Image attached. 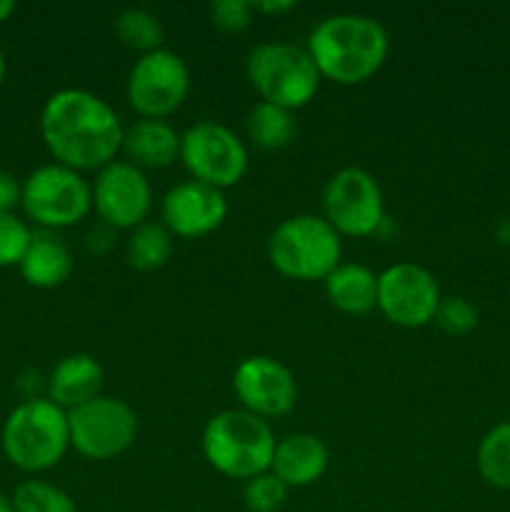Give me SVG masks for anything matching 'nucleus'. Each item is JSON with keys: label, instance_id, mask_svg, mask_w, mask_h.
<instances>
[{"label": "nucleus", "instance_id": "4468645a", "mask_svg": "<svg viewBox=\"0 0 510 512\" xmlns=\"http://www.w3.org/2000/svg\"><path fill=\"white\" fill-rule=\"evenodd\" d=\"M240 408L263 420L283 418L298 403V380L293 370L270 355H250L233 373Z\"/></svg>", "mask_w": 510, "mask_h": 512}, {"label": "nucleus", "instance_id": "39448f33", "mask_svg": "<svg viewBox=\"0 0 510 512\" xmlns=\"http://www.w3.org/2000/svg\"><path fill=\"white\" fill-rule=\"evenodd\" d=\"M268 260L290 280H325L343 263V238L323 215H293L270 235Z\"/></svg>", "mask_w": 510, "mask_h": 512}, {"label": "nucleus", "instance_id": "72a5a7b5", "mask_svg": "<svg viewBox=\"0 0 510 512\" xmlns=\"http://www.w3.org/2000/svg\"><path fill=\"white\" fill-rule=\"evenodd\" d=\"M5 70H8V63H5V53H3V48H0V85H3V80H5Z\"/></svg>", "mask_w": 510, "mask_h": 512}, {"label": "nucleus", "instance_id": "7ed1b4c3", "mask_svg": "<svg viewBox=\"0 0 510 512\" xmlns=\"http://www.w3.org/2000/svg\"><path fill=\"white\" fill-rule=\"evenodd\" d=\"M273 428L268 420L248 410H223L203 428V455L210 468L233 480H245L268 473L275 453Z\"/></svg>", "mask_w": 510, "mask_h": 512}, {"label": "nucleus", "instance_id": "c85d7f7f", "mask_svg": "<svg viewBox=\"0 0 510 512\" xmlns=\"http://www.w3.org/2000/svg\"><path fill=\"white\" fill-rule=\"evenodd\" d=\"M255 8L250 0H215L210 5V20L225 33H240L253 23Z\"/></svg>", "mask_w": 510, "mask_h": 512}, {"label": "nucleus", "instance_id": "5701e85b", "mask_svg": "<svg viewBox=\"0 0 510 512\" xmlns=\"http://www.w3.org/2000/svg\"><path fill=\"white\" fill-rule=\"evenodd\" d=\"M475 465L490 488L510 490V420L483 435L475 450Z\"/></svg>", "mask_w": 510, "mask_h": 512}, {"label": "nucleus", "instance_id": "9d476101", "mask_svg": "<svg viewBox=\"0 0 510 512\" xmlns=\"http://www.w3.org/2000/svg\"><path fill=\"white\" fill-rule=\"evenodd\" d=\"M190 93V70L178 53L153 50L135 60L125 83L128 103L140 118L165 120L185 103Z\"/></svg>", "mask_w": 510, "mask_h": 512}, {"label": "nucleus", "instance_id": "cd10ccee", "mask_svg": "<svg viewBox=\"0 0 510 512\" xmlns=\"http://www.w3.org/2000/svg\"><path fill=\"white\" fill-rule=\"evenodd\" d=\"M435 325L448 335H468L478 328V310L465 298H443L435 313Z\"/></svg>", "mask_w": 510, "mask_h": 512}, {"label": "nucleus", "instance_id": "f8f14e48", "mask_svg": "<svg viewBox=\"0 0 510 512\" xmlns=\"http://www.w3.org/2000/svg\"><path fill=\"white\" fill-rule=\"evenodd\" d=\"M443 300L440 285L418 263H395L378 273V310L400 328H423L433 323Z\"/></svg>", "mask_w": 510, "mask_h": 512}, {"label": "nucleus", "instance_id": "f3484780", "mask_svg": "<svg viewBox=\"0 0 510 512\" xmlns=\"http://www.w3.org/2000/svg\"><path fill=\"white\" fill-rule=\"evenodd\" d=\"M328 445L310 433H295L278 440L270 463V473L288 488H308L318 483L328 470Z\"/></svg>", "mask_w": 510, "mask_h": 512}, {"label": "nucleus", "instance_id": "473e14b6", "mask_svg": "<svg viewBox=\"0 0 510 512\" xmlns=\"http://www.w3.org/2000/svg\"><path fill=\"white\" fill-rule=\"evenodd\" d=\"M0 512H15L13 495H5L3 490H0Z\"/></svg>", "mask_w": 510, "mask_h": 512}, {"label": "nucleus", "instance_id": "f03ea898", "mask_svg": "<svg viewBox=\"0 0 510 512\" xmlns=\"http://www.w3.org/2000/svg\"><path fill=\"white\" fill-rule=\"evenodd\" d=\"M305 50L320 78L338 85H360L383 68L390 50L383 23L363 13H335L320 20Z\"/></svg>", "mask_w": 510, "mask_h": 512}, {"label": "nucleus", "instance_id": "ddd939ff", "mask_svg": "<svg viewBox=\"0 0 510 512\" xmlns=\"http://www.w3.org/2000/svg\"><path fill=\"white\" fill-rule=\"evenodd\" d=\"M93 185V210L100 223L113 230H135L148 220L153 208V188L138 165L113 160L98 170Z\"/></svg>", "mask_w": 510, "mask_h": 512}, {"label": "nucleus", "instance_id": "20e7f679", "mask_svg": "<svg viewBox=\"0 0 510 512\" xmlns=\"http://www.w3.org/2000/svg\"><path fill=\"white\" fill-rule=\"evenodd\" d=\"M0 445L18 470L30 475L45 473L70 450L68 413L48 398H28L5 418Z\"/></svg>", "mask_w": 510, "mask_h": 512}, {"label": "nucleus", "instance_id": "2f4dec72", "mask_svg": "<svg viewBox=\"0 0 510 512\" xmlns=\"http://www.w3.org/2000/svg\"><path fill=\"white\" fill-rule=\"evenodd\" d=\"M18 10V5H15V0H0V25L5 23V20H10V15Z\"/></svg>", "mask_w": 510, "mask_h": 512}, {"label": "nucleus", "instance_id": "6e6552de", "mask_svg": "<svg viewBox=\"0 0 510 512\" xmlns=\"http://www.w3.org/2000/svg\"><path fill=\"white\" fill-rule=\"evenodd\" d=\"M70 448L85 460L105 463L123 455L138 438V415L125 400L98 395L68 413Z\"/></svg>", "mask_w": 510, "mask_h": 512}, {"label": "nucleus", "instance_id": "1a4fd4ad", "mask_svg": "<svg viewBox=\"0 0 510 512\" xmlns=\"http://www.w3.org/2000/svg\"><path fill=\"white\" fill-rule=\"evenodd\" d=\"M180 160L190 178L210 188L228 190L248 173V148L223 123L200 120L180 138Z\"/></svg>", "mask_w": 510, "mask_h": 512}, {"label": "nucleus", "instance_id": "dca6fc26", "mask_svg": "<svg viewBox=\"0 0 510 512\" xmlns=\"http://www.w3.org/2000/svg\"><path fill=\"white\" fill-rule=\"evenodd\" d=\"M103 378V365L93 355H65L50 370L48 383H45V390H48L45 398L58 405V408H63L65 413H70V410L80 408V405L90 403L93 398L103 395L100 393Z\"/></svg>", "mask_w": 510, "mask_h": 512}, {"label": "nucleus", "instance_id": "6ab92c4d", "mask_svg": "<svg viewBox=\"0 0 510 512\" xmlns=\"http://www.w3.org/2000/svg\"><path fill=\"white\" fill-rule=\"evenodd\" d=\"M18 270L25 283L33 288L53 290L60 288L73 273V255L58 233L33 230V238H30Z\"/></svg>", "mask_w": 510, "mask_h": 512}, {"label": "nucleus", "instance_id": "c756f323", "mask_svg": "<svg viewBox=\"0 0 510 512\" xmlns=\"http://www.w3.org/2000/svg\"><path fill=\"white\" fill-rule=\"evenodd\" d=\"M23 200V180L15 178L10 170L0 168V213H15Z\"/></svg>", "mask_w": 510, "mask_h": 512}, {"label": "nucleus", "instance_id": "bb28decb", "mask_svg": "<svg viewBox=\"0 0 510 512\" xmlns=\"http://www.w3.org/2000/svg\"><path fill=\"white\" fill-rule=\"evenodd\" d=\"M33 230L15 213H0V268H18Z\"/></svg>", "mask_w": 510, "mask_h": 512}, {"label": "nucleus", "instance_id": "0eeeda50", "mask_svg": "<svg viewBox=\"0 0 510 512\" xmlns=\"http://www.w3.org/2000/svg\"><path fill=\"white\" fill-rule=\"evenodd\" d=\"M20 208L38 230L58 233L78 225L93 210V185L83 173L60 163L40 165L23 180Z\"/></svg>", "mask_w": 510, "mask_h": 512}, {"label": "nucleus", "instance_id": "423d86ee", "mask_svg": "<svg viewBox=\"0 0 510 512\" xmlns=\"http://www.w3.org/2000/svg\"><path fill=\"white\" fill-rule=\"evenodd\" d=\"M245 75L263 103L293 113L305 108L323 83L308 50L283 40L255 45L245 58Z\"/></svg>", "mask_w": 510, "mask_h": 512}, {"label": "nucleus", "instance_id": "2eb2a0df", "mask_svg": "<svg viewBox=\"0 0 510 512\" xmlns=\"http://www.w3.org/2000/svg\"><path fill=\"white\" fill-rule=\"evenodd\" d=\"M228 218L225 193L198 180H183L173 185L160 200V223L173 238L198 240L215 233Z\"/></svg>", "mask_w": 510, "mask_h": 512}, {"label": "nucleus", "instance_id": "9b49d317", "mask_svg": "<svg viewBox=\"0 0 510 512\" xmlns=\"http://www.w3.org/2000/svg\"><path fill=\"white\" fill-rule=\"evenodd\" d=\"M323 218L340 238H368L385 223V198L378 180L363 168H343L323 190Z\"/></svg>", "mask_w": 510, "mask_h": 512}, {"label": "nucleus", "instance_id": "a878e982", "mask_svg": "<svg viewBox=\"0 0 510 512\" xmlns=\"http://www.w3.org/2000/svg\"><path fill=\"white\" fill-rule=\"evenodd\" d=\"M288 490V485L268 470L245 483L243 503L248 512H278L288 500Z\"/></svg>", "mask_w": 510, "mask_h": 512}, {"label": "nucleus", "instance_id": "b1692460", "mask_svg": "<svg viewBox=\"0 0 510 512\" xmlns=\"http://www.w3.org/2000/svg\"><path fill=\"white\" fill-rule=\"evenodd\" d=\"M113 30L115 38H118L125 48L135 50V53L140 55L163 48V23L158 20V15H153L145 8L120 10L113 20Z\"/></svg>", "mask_w": 510, "mask_h": 512}, {"label": "nucleus", "instance_id": "f257e3e1", "mask_svg": "<svg viewBox=\"0 0 510 512\" xmlns=\"http://www.w3.org/2000/svg\"><path fill=\"white\" fill-rule=\"evenodd\" d=\"M123 123L108 100L83 88H63L40 110V135L55 163L78 173H98L118 160Z\"/></svg>", "mask_w": 510, "mask_h": 512}, {"label": "nucleus", "instance_id": "4be33fe9", "mask_svg": "<svg viewBox=\"0 0 510 512\" xmlns=\"http://www.w3.org/2000/svg\"><path fill=\"white\" fill-rule=\"evenodd\" d=\"M173 240V233H170L163 223L145 220L143 225L130 230L128 245H125L128 263L133 265V268L143 270V273L160 270L170 258H173Z\"/></svg>", "mask_w": 510, "mask_h": 512}, {"label": "nucleus", "instance_id": "aec40b11", "mask_svg": "<svg viewBox=\"0 0 510 512\" xmlns=\"http://www.w3.org/2000/svg\"><path fill=\"white\" fill-rule=\"evenodd\" d=\"M330 305L345 315H368L378 310V273L360 263H340L323 280Z\"/></svg>", "mask_w": 510, "mask_h": 512}, {"label": "nucleus", "instance_id": "a211bd4d", "mask_svg": "<svg viewBox=\"0 0 510 512\" xmlns=\"http://www.w3.org/2000/svg\"><path fill=\"white\" fill-rule=\"evenodd\" d=\"M180 138L183 133H178L168 120L140 118L125 128L120 150L125 153V160L140 170H163L180 158Z\"/></svg>", "mask_w": 510, "mask_h": 512}, {"label": "nucleus", "instance_id": "393cba45", "mask_svg": "<svg viewBox=\"0 0 510 512\" xmlns=\"http://www.w3.org/2000/svg\"><path fill=\"white\" fill-rule=\"evenodd\" d=\"M15 512H78L75 500L48 480H25L13 493Z\"/></svg>", "mask_w": 510, "mask_h": 512}, {"label": "nucleus", "instance_id": "412c9836", "mask_svg": "<svg viewBox=\"0 0 510 512\" xmlns=\"http://www.w3.org/2000/svg\"><path fill=\"white\" fill-rule=\"evenodd\" d=\"M248 128V138L253 140L258 148L263 150H280L288 148L298 135V120H295L293 110L278 108L260 100L245 120Z\"/></svg>", "mask_w": 510, "mask_h": 512}, {"label": "nucleus", "instance_id": "7c9ffc66", "mask_svg": "<svg viewBox=\"0 0 510 512\" xmlns=\"http://www.w3.org/2000/svg\"><path fill=\"white\" fill-rule=\"evenodd\" d=\"M255 13H290L295 8L293 0H263V3H253Z\"/></svg>", "mask_w": 510, "mask_h": 512}]
</instances>
